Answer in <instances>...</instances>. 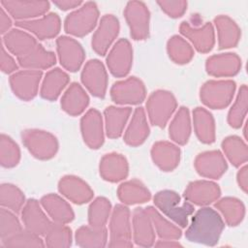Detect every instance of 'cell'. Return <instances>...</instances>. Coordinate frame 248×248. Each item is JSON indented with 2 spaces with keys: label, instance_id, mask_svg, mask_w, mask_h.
<instances>
[{
  "label": "cell",
  "instance_id": "13",
  "mask_svg": "<svg viewBox=\"0 0 248 248\" xmlns=\"http://www.w3.org/2000/svg\"><path fill=\"white\" fill-rule=\"evenodd\" d=\"M108 71L116 78L126 77L133 65V47L127 39H119L106 58Z\"/></svg>",
  "mask_w": 248,
  "mask_h": 248
},
{
  "label": "cell",
  "instance_id": "31",
  "mask_svg": "<svg viewBox=\"0 0 248 248\" xmlns=\"http://www.w3.org/2000/svg\"><path fill=\"white\" fill-rule=\"evenodd\" d=\"M89 105V96L84 88L78 82L71 83L63 93L60 106L61 108L72 116L81 114Z\"/></svg>",
  "mask_w": 248,
  "mask_h": 248
},
{
  "label": "cell",
  "instance_id": "43",
  "mask_svg": "<svg viewBox=\"0 0 248 248\" xmlns=\"http://www.w3.org/2000/svg\"><path fill=\"white\" fill-rule=\"evenodd\" d=\"M248 108V88L242 84L238 89L235 100L228 112V123L232 128L238 129L244 123Z\"/></svg>",
  "mask_w": 248,
  "mask_h": 248
},
{
  "label": "cell",
  "instance_id": "25",
  "mask_svg": "<svg viewBox=\"0 0 248 248\" xmlns=\"http://www.w3.org/2000/svg\"><path fill=\"white\" fill-rule=\"evenodd\" d=\"M150 155L153 163L163 171H172L175 170L180 162L181 151L177 144L159 140L153 143Z\"/></svg>",
  "mask_w": 248,
  "mask_h": 248
},
{
  "label": "cell",
  "instance_id": "52",
  "mask_svg": "<svg viewBox=\"0 0 248 248\" xmlns=\"http://www.w3.org/2000/svg\"><path fill=\"white\" fill-rule=\"evenodd\" d=\"M12 18L11 16L7 13V11L1 6L0 8V33L1 35H5L12 29Z\"/></svg>",
  "mask_w": 248,
  "mask_h": 248
},
{
  "label": "cell",
  "instance_id": "35",
  "mask_svg": "<svg viewBox=\"0 0 248 248\" xmlns=\"http://www.w3.org/2000/svg\"><path fill=\"white\" fill-rule=\"evenodd\" d=\"M119 201L126 205L145 203L151 199V193L139 179L122 182L117 188Z\"/></svg>",
  "mask_w": 248,
  "mask_h": 248
},
{
  "label": "cell",
  "instance_id": "40",
  "mask_svg": "<svg viewBox=\"0 0 248 248\" xmlns=\"http://www.w3.org/2000/svg\"><path fill=\"white\" fill-rule=\"evenodd\" d=\"M223 154L235 168L243 166L248 160V147L246 142L238 136L225 138L221 144Z\"/></svg>",
  "mask_w": 248,
  "mask_h": 248
},
{
  "label": "cell",
  "instance_id": "17",
  "mask_svg": "<svg viewBox=\"0 0 248 248\" xmlns=\"http://www.w3.org/2000/svg\"><path fill=\"white\" fill-rule=\"evenodd\" d=\"M80 132L84 143L91 149L100 148L105 140V124L101 112L88 109L80 119Z\"/></svg>",
  "mask_w": 248,
  "mask_h": 248
},
{
  "label": "cell",
  "instance_id": "5",
  "mask_svg": "<svg viewBox=\"0 0 248 248\" xmlns=\"http://www.w3.org/2000/svg\"><path fill=\"white\" fill-rule=\"evenodd\" d=\"M112 248H130L132 242L131 211L126 204H116L109 217V242Z\"/></svg>",
  "mask_w": 248,
  "mask_h": 248
},
{
  "label": "cell",
  "instance_id": "29",
  "mask_svg": "<svg viewBox=\"0 0 248 248\" xmlns=\"http://www.w3.org/2000/svg\"><path fill=\"white\" fill-rule=\"evenodd\" d=\"M40 202L52 222L69 224L75 218L70 203L57 194H47L41 198Z\"/></svg>",
  "mask_w": 248,
  "mask_h": 248
},
{
  "label": "cell",
  "instance_id": "50",
  "mask_svg": "<svg viewBox=\"0 0 248 248\" xmlns=\"http://www.w3.org/2000/svg\"><path fill=\"white\" fill-rule=\"evenodd\" d=\"M161 10L170 17L177 18L182 16L187 11L188 2L184 0L175 1H157Z\"/></svg>",
  "mask_w": 248,
  "mask_h": 248
},
{
  "label": "cell",
  "instance_id": "7",
  "mask_svg": "<svg viewBox=\"0 0 248 248\" xmlns=\"http://www.w3.org/2000/svg\"><path fill=\"white\" fill-rule=\"evenodd\" d=\"M21 140L29 153L39 160L53 158L59 148L56 137L41 129H25L21 132Z\"/></svg>",
  "mask_w": 248,
  "mask_h": 248
},
{
  "label": "cell",
  "instance_id": "11",
  "mask_svg": "<svg viewBox=\"0 0 248 248\" xmlns=\"http://www.w3.org/2000/svg\"><path fill=\"white\" fill-rule=\"evenodd\" d=\"M119 30L120 24L118 18L111 14L104 15L99 20L98 26L92 36L91 46L93 50L101 56L106 55L117 38Z\"/></svg>",
  "mask_w": 248,
  "mask_h": 248
},
{
  "label": "cell",
  "instance_id": "12",
  "mask_svg": "<svg viewBox=\"0 0 248 248\" xmlns=\"http://www.w3.org/2000/svg\"><path fill=\"white\" fill-rule=\"evenodd\" d=\"M80 79L83 86L94 97L104 98L106 96L108 78L107 70L100 60H88L82 68Z\"/></svg>",
  "mask_w": 248,
  "mask_h": 248
},
{
  "label": "cell",
  "instance_id": "42",
  "mask_svg": "<svg viewBox=\"0 0 248 248\" xmlns=\"http://www.w3.org/2000/svg\"><path fill=\"white\" fill-rule=\"evenodd\" d=\"M167 52L170 60L178 65L189 63L195 54L191 44L179 35H173L168 40Z\"/></svg>",
  "mask_w": 248,
  "mask_h": 248
},
{
  "label": "cell",
  "instance_id": "55",
  "mask_svg": "<svg viewBox=\"0 0 248 248\" xmlns=\"http://www.w3.org/2000/svg\"><path fill=\"white\" fill-rule=\"evenodd\" d=\"M156 247H164V248H173V247H181L182 245L177 240L172 239H160L154 243Z\"/></svg>",
  "mask_w": 248,
  "mask_h": 248
},
{
  "label": "cell",
  "instance_id": "30",
  "mask_svg": "<svg viewBox=\"0 0 248 248\" xmlns=\"http://www.w3.org/2000/svg\"><path fill=\"white\" fill-rule=\"evenodd\" d=\"M217 30L218 46L220 49L235 47L241 37V30L238 24L227 15H219L213 20Z\"/></svg>",
  "mask_w": 248,
  "mask_h": 248
},
{
  "label": "cell",
  "instance_id": "38",
  "mask_svg": "<svg viewBox=\"0 0 248 248\" xmlns=\"http://www.w3.org/2000/svg\"><path fill=\"white\" fill-rule=\"evenodd\" d=\"M214 207L222 216L224 222L231 227L239 225L245 217V205L237 198L225 197L214 202Z\"/></svg>",
  "mask_w": 248,
  "mask_h": 248
},
{
  "label": "cell",
  "instance_id": "36",
  "mask_svg": "<svg viewBox=\"0 0 248 248\" xmlns=\"http://www.w3.org/2000/svg\"><path fill=\"white\" fill-rule=\"evenodd\" d=\"M193 124L198 140L205 144L215 141L216 128L212 114L204 108L198 107L193 110Z\"/></svg>",
  "mask_w": 248,
  "mask_h": 248
},
{
  "label": "cell",
  "instance_id": "23",
  "mask_svg": "<svg viewBox=\"0 0 248 248\" xmlns=\"http://www.w3.org/2000/svg\"><path fill=\"white\" fill-rule=\"evenodd\" d=\"M58 191L70 202L76 204H83L90 202L94 196L91 187L80 177L68 174L58 181Z\"/></svg>",
  "mask_w": 248,
  "mask_h": 248
},
{
  "label": "cell",
  "instance_id": "34",
  "mask_svg": "<svg viewBox=\"0 0 248 248\" xmlns=\"http://www.w3.org/2000/svg\"><path fill=\"white\" fill-rule=\"evenodd\" d=\"M16 61L23 69L42 71L53 67L56 63V56L54 52L46 49L41 44H38L28 53L16 58Z\"/></svg>",
  "mask_w": 248,
  "mask_h": 248
},
{
  "label": "cell",
  "instance_id": "39",
  "mask_svg": "<svg viewBox=\"0 0 248 248\" xmlns=\"http://www.w3.org/2000/svg\"><path fill=\"white\" fill-rule=\"evenodd\" d=\"M76 244L83 248H101L108 244L106 227L81 226L75 232Z\"/></svg>",
  "mask_w": 248,
  "mask_h": 248
},
{
  "label": "cell",
  "instance_id": "15",
  "mask_svg": "<svg viewBox=\"0 0 248 248\" xmlns=\"http://www.w3.org/2000/svg\"><path fill=\"white\" fill-rule=\"evenodd\" d=\"M179 31L182 37L188 39L191 46L199 52L207 53L215 45V31L211 22L196 26L191 25L188 21H182Z\"/></svg>",
  "mask_w": 248,
  "mask_h": 248
},
{
  "label": "cell",
  "instance_id": "45",
  "mask_svg": "<svg viewBox=\"0 0 248 248\" xmlns=\"http://www.w3.org/2000/svg\"><path fill=\"white\" fill-rule=\"evenodd\" d=\"M26 201L23 192L12 183H2L0 186L1 207L8 208L15 213L21 211Z\"/></svg>",
  "mask_w": 248,
  "mask_h": 248
},
{
  "label": "cell",
  "instance_id": "21",
  "mask_svg": "<svg viewBox=\"0 0 248 248\" xmlns=\"http://www.w3.org/2000/svg\"><path fill=\"white\" fill-rule=\"evenodd\" d=\"M194 166L201 176L209 179H219L228 170L227 160L219 150L204 151L198 154Z\"/></svg>",
  "mask_w": 248,
  "mask_h": 248
},
{
  "label": "cell",
  "instance_id": "6",
  "mask_svg": "<svg viewBox=\"0 0 248 248\" xmlns=\"http://www.w3.org/2000/svg\"><path fill=\"white\" fill-rule=\"evenodd\" d=\"M235 88L232 79H209L202 85L200 99L209 108L223 109L232 103Z\"/></svg>",
  "mask_w": 248,
  "mask_h": 248
},
{
  "label": "cell",
  "instance_id": "44",
  "mask_svg": "<svg viewBox=\"0 0 248 248\" xmlns=\"http://www.w3.org/2000/svg\"><path fill=\"white\" fill-rule=\"evenodd\" d=\"M44 237L46 246L49 248L70 247L73 241V233L70 227L56 222H52Z\"/></svg>",
  "mask_w": 248,
  "mask_h": 248
},
{
  "label": "cell",
  "instance_id": "26",
  "mask_svg": "<svg viewBox=\"0 0 248 248\" xmlns=\"http://www.w3.org/2000/svg\"><path fill=\"white\" fill-rule=\"evenodd\" d=\"M99 172L106 181L112 183L122 181L129 174L128 161L120 153H107L100 160Z\"/></svg>",
  "mask_w": 248,
  "mask_h": 248
},
{
  "label": "cell",
  "instance_id": "14",
  "mask_svg": "<svg viewBox=\"0 0 248 248\" xmlns=\"http://www.w3.org/2000/svg\"><path fill=\"white\" fill-rule=\"evenodd\" d=\"M56 50L61 66L69 72H77L85 59V51L76 39L60 36L56 39Z\"/></svg>",
  "mask_w": 248,
  "mask_h": 248
},
{
  "label": "cell",
  "instance_id": "48",
  "mask_svg": "<svg viewBox=\"0 0 248 248\" xmlns=\"http://www.w3.org/2000/svg\"><path fill=\"white\" fill-rule=\"evenodd\" d=\"M3 247H45V240L42 236L26 229L1 240Z\"/></svg>",
  "mask_w": 248,
  "mask_h": 248
},
{
  "label": "cell",
  "instance_id": "41",
  "mask_svg": "<svg viewBox=\"0 0 248 248\" xmlns=\"http://www.w3.org/2000/svg\"><path fill=\"white\" fill-rule=\"evenodd\" d=\"M145 210L149 214L155 232L160 237V239L177 240L181 237V228L165 218L159 212V210L153 206H147Z\"/></svg>",
  "mask_w": 248,
  "mask_h": 248
},
{
  "label": "cell",
  "instance_id": "28",
  "mask_svg": "<svg viewBox=\"0 0 248 248\" xmlns=\"http://www.w3.org/2000/svg\"><path fill=\"white\" fill-rule=\"evenodd\" d=\"M2 45L10 53L18 58L32 50L38 45V42L32 34L17 27L12 28L2 36Z\"/></svg>",
  "mask_w": 248,
  "mask_h": 248
},
{
  "label": "cell",
  "instance_id": "33",
  "mask_svg": "<svg viewBox=\"0 0 248 248\" xmlns=\"http://www.w3.org/2000/svg\"><path fill=\"white\" fill-rule=\"evenodd\" d=\"M70 81L69 75L60 68H53L46 72L42 79L40 95L47 101H55L67 87Z\"/></svg>",
  "mask_w": 248,
  "mask_h": 248
},
{
  "label": "cell",
  "instance_id": "37",
  "mask_svg": "<svg viewBox=\"0 0 248 248\" xmlns=\"http://www.w3.org/2000/svg\"><path fill=\"white\" fill-rule=\"evenodd\" d=\"M192 132L191 115L188 108L180 107L169 125V136L178 145L188 142Z\"/></svg>",
  "mask_w": 248,
  "mask_h": 248
},
{
  "label": "cell",
  "instance_id": "54",
  "mask_svg": "<svg viewBox=\"0 0 248 248\" xmlns=\"http://www.w3.org/2000/svg\"><path fill=\"white\" fill-rule=\"evenodd\" d=\"M53 4L62 11H69V10H76L80 7L83 2L78 0H56L53 1Z\"/></svg>",
  "mask_w": 248,
  "mask_h": 248
},
{
  "label": "cell",
  "instance_id": "9",
  "mask_svg": "<svg viewBox=\"0 0 248 248\" xmlns=\"http://www.w3.org/2000/svg\"><path fill=\"white\" fill-rule=\"evenodd\" d=\"M123 13L131 37L136 41L147 39L150 28V12L145 3L141 1H129Z\"/></svg>",
  "mask_w": 248,
  "mask_h": 248
},
{
  "label": "cell",
  "instance_id": "24",
  "mask_svg": "<svg viewBox=\"0 0 248 248\" xmlns=\"http://www.w3.org/2000/svg\"><path fill=\"white\" fill-rule=\"evenodd\" d=\"M132 235L136 245L151 247L155 243V230L145 208L137 207L132 215Z\"/></svg>",
  "mask_w": 248,
  "mask_h": 248
},
{
  "label": "cell",
  "instance_id": "19",
  "mask_svg": "<svg viewBox=\"0 0 248 248\" xmlns=\"http://www.w3.org/2000/svg\"><path fill=\"white\" fill-rule=\"evenodd\" d=\"M21 220L24 229L44 236L52 224L51 219L47 216L40 202L35 199L26 201L21 211Z\"/></svg>",
  "mask_w": 248,
  "mask_h": 248
},
{
  "label": "cell",
  "instance_id": "8",
  "mask_svg": "<svg viewBox=\"0 0 248 248\" xmlns=\"http://www.w3.org/2000/svg\"><path fill=\"white\" fill-rule=\"evenodd\" d=\"M110 98L120 106L141 104L146 98V88L143 81L136 77L115 81L110 87Z\"/></svg>",
  "mask_w": 248,
  "mask_h": 248
},
{
  "label": "cell",
  "instance_id": "22",
  "mask_svg": "<svg viewBox=\"0 0 248 248\" xmlns=\"http://www.w3.org/2000/svg\"><path fill=\"white\" fill-rule=\"evenodd\" d=\"M241 65V58L236 53L223 52L209 56L205 61V70L215 78H230L239 73Z\"/></svg>",
  "mask_w": 248,
  "mask_h": 248
},
{
  "label": "cell",
  "instance_id": "10",
  "mask_svg": "<svg viewBox=\"0 0 248 248\" xmlns=\"http://www.w3.org/2000/svg\"><path fill=\"white\" fill-rule=\"evenodd\" d=\"M42 79V71L24 69L12 74L9 82L12 91L17 98L22 101H30L37 96Z\"/></svg>",
  "mask_w": 248,
  "mask_h": 248
},
{
  "label": "cell",
  "instance_id": "20",
  "mask_svg": "<svg viewBox=\"0 0 248 248\" xmlns=\"http://www.w3.org/2000/svg\"><path fill=\"white\" fill-rule=\"evenodd\" d=\"M221 196L219 185L211 180H195L190 182L183 197L192 204L207 206L215 202Z\"/></svg>",
  "mask_w": 248,
  "mask_h": 248
},
{
  "label": "cell",
  "instance_id": "2",
  "mask_svg": "<svg viewBox=\"0 0 248 248\" xmlns=\"http://www.w3.org/2000/svg\"><path fill=\"white\" fill-rule=\"evenodd\" d=\"M153 202L163 214L180 228L188 226V218L195 211L194 205L188 201L185 200L183 203H180V196L172 190L157 192L153 197Z\"/></svg>",
  "mask_w": 248,
  "mask_h": 248
},
{
  "label": "cell",
  "instance_id": "32",
  "mask_svg": "<svg viewBox=\"0 0 248 248\" xmlns=\"http://www.w3.org/2000/svg\"><path fill=\"white\" fill-rule=\"evenodd\" d=\"M132 114L130 107L109 106L104 110L105 132L109 139H118L124 132Z\"/></svg>",
  "mask_w": 248,
  "mask_h": 248
},
{
  "label": "cell",
  "instance_id": "51",
  "mask_svg": "<svg viewBox=\"0 0 248 248\" xmlns=\"http://www.w3.org/2000/svg\"><path fill=\"white\" fill-rule=\"evenodd\" d=\"M1 71L5 74H14L18 70V63L14 59L6 47L1 45V58H0Z\"/></svg>",
  "mask_w": 248,
  "mask_h": 248
},
{
  "label": "cell",
  "instance_id": "47",
  "mask_svg": "<svg viewBox=\"0 0 248 248\" xmlns=\"http://www.w3.org/2000/svg\"><path fill=\"white\" fill-rule=\"evenodd\" d=\"M20 161V149L17 143L8 135L0 136V164L3 168L12 169Z\"/></svg>",
  "mask_w": 248,
  "mask_h": 248
},
{
  "label": "cell",
  "instance_id": "16",
  "mask_svg": "<svg viewBox=\"0 0 248 248\" xmlns=\"http://www.w3.org/2000/svg\"><path fill=\"white\" fill-rule=\"evenodd\" d=\"M1 6L16 21H25L41 17L50 8L48 1L2 0Z\"/></svg>",
  "mask_w": 248,
  "mask_h": 248
},
{
  "label": "cell",
  "instance_id": "18",
  "mask_svg": "<svg viewBox=\"0 0 248 248\" xmlns=\"http://www.w3.org/2000/svg\"><path fill=\"white\" fill-rule=\"evenodd\" d=\"M16 26L28 31L39 40H49L59 34L61 19L56 13H47L35 19L16 21Z\"/></svg>",
  "mask_w": 248,
  "mask_h": 248
},
{
  "label": "cell",
  "instance_id": "27",
  "mask_svg": "<svg viewBox=\"0 0 248 248\" xmlns=\"http://www.w3.org/2000/svg\"><path fill=\"white\" fill-rule=\"evenodd\" d=\"M149 132L146 112L142 107H138L134 110L130 122L124 131L123 140L130 146H139L145 141Z\"/></svg>",
  "mask_w": 248,
  "mask_h": 248
},
{
  "label": "cell",
  "instance_id": "49",
  "mask_svg": "<svg viewBox=\"0 0 248 248\" xmlns=\"http://www.w3.org/2000/svg\"><path fill=\"white\" fill-rule=\"evenodd\" d=\"M23 228L14 211L1 207L0 209V238L1 240L16 233Z\"/></svg>",
  "mask_w": 248,
  "mask_h": 248
},
{
  "label": "cell",
  "instance_id": "3",
  "mask_svg": "<svg viewBox=\"0 0 248 248\" xmlns=\"http://www.w3.org/2000/svg\"><path fill=\"white\" fill-rule=\"evenodd\" d=\"M145 108L150 124L164 128L176 110L177 101L172 92L158 89L148 96Z\"/></svg>",
  "mask_w": 248,
  "mask_h": 248
},
{
  "label": "cell",
  "instance_id": "4",
  "mask_svg": "<svg viewBox=\"0 0 248 248\" xmlns=\"http://www.w3.org/2000/svg\"><path fill=\"white\" fill-rule=\"evenodd\" d=\"M99 15V9L95 2H83L80 7L67 15L64 20V30L69 35L84 37L96 27Z\"/></svg>",
  "mask_w": 248,
  "mask_h": 248
},
{
  "label": "cell",
  "instance_id": "46",
  "mask_svg": "<svg viewBox=\"0 0 248 248\" xmlns=\"http://www.w3.org/2000/svg\"><path fill=\"white\" fill-rule=\"evenodd\" d=\"M111 203L105 197L93 200L88 207V224L93 227H105L111 214Z\"/></svg>",
  "mask_w": 248,
  "mask_h": 248
},
{
  "label": "cell",
  "instance_id": "1",
  "mask_svg": "<svg viewBox=\"0 0 248 248\" xmlns=\"http://www.w3.org/2000/svg\"><path fill=\"white\" fill-rule=\"evenodd\" d=\"M225 229V222L220 213L209 206H202L196 211L185 232L190 242L214 246L218 243Z\"/></svg>",
  "mask_w": 248,
  "mask_h": 248
},
{
  "label": "cell",
  "instance_id": "53",
  "mask_svg": "<svg viewBox=\"0 0 248 248\" xmlns=\"http://www.w3.org/2000/svg\"><path fill=\"white\" fill-rule=\"evenodd\" d=\"M236 181L239 188L244 192L247 193L248 190V167L247 165H243L240 167L239 170L236 174Z\"/></svg>",
  "mask_w": 248,
  "mask_h": 248
}]
</instances>
